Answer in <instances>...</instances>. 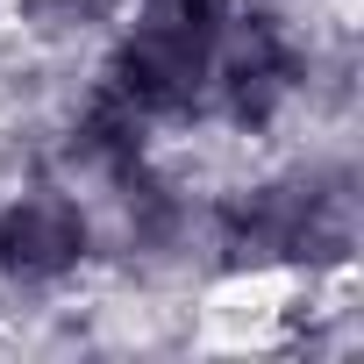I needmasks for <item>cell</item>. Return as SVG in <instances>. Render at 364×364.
I'll list each match as a JSON object with an SVG mask.
<instances>
[{
	"label": "cell",
	"instance_id": "obj_1",
	"mask_svg": "<svg viewBox=\"0 0 364 364\" xmlns=\"http://www.w3.org/2000/svg\"><path fill=\"white\" fill-rule=\"evenodd\" d=\"M236 0H114V22L100 36L93 79L122 93L164 143L200 129L208 58Z\"/></svg>",
	"mask_w": 364,
	"mask_h": 364
},
{
	"label": "cell",
	"instance_id": "obj_2",
	"mask_svg": "<svg viewBox=\"0 0 364 364\" xmlns=\"http://www.w3.org/2000/svg\"><path fill=\"white\" fill-rule=\"evenodd\" d=\"M307 65H314V29L300 8L279 0H236L215 58H208V93H200V129L229 136L243 150L279 143L307 114Z\"/></svg>",
	"mask_w": 364,
	"mask_h": 364
},
{
	"label": "cell",
	"instance_id": "obj_4",
	"mask_svg": "<svg viewBox=\"0 0 364 364\" xmlns=\"http://www.w3.org/2000/svg\"><path fill=\"white\" fill-rule=\"evenodd\" d=\"M0 22L36 58H72V50L107 36L114 0H0Z\"/></svg>",
	"mask_w": 364,
	"mask_h": 364
},
{
	"label": "cell",
	"instance_id": "obj_3",
	"mask_svg": "<svg viewBox=\"0 0 364 364\" xmlns=\"http://www.w3.org/2000/svg\"><path fill=\"white\" fill-rule=\"evenodd\" d=\"M100 279V229L79 186L58 171L0 178V300L8 307H72Z\"/></svg>",
	"mask_w": 364,
	"mask_h": 364
}]
</instances>
